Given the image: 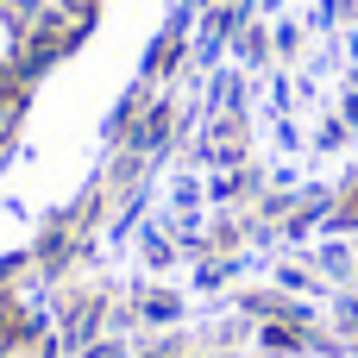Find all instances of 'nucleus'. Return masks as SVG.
<instances>
[{
  "label": "nucleus",
  "mask_w": 358,
  "mask_h": 358,
  "mask_svg": "<svg viewBox=\"0 0 358 358\" xmlns=\"http://www.w3.org/2000/svg\"><path fill=\"white\" fill-rule=\"evenodd\" d=\"M176 315H182L176 296H151V302H145V321H176Z\"/></svg>",
  "instance_id": "nucleus-1"
},
{
  "label": "nucleus",
  "mask_w": 358,
  "mask_h": 358,
  "mask_svg": "<svg viewBox=\"0 0 358 358\" xmlns=\"http://www.w3.org/2000/svg\"><path fill=\"white\" fill-rule=\"evenodd\" d=\"M321 264H327L334 277H346V271H352V252H346V245H327V252H321Z\"/></svg>",
  "instance_id": "nucleus-2"
},
{
  "label": "nucleus",
  "mask_w": 358,
  "mask_h": 358,
  "mask_svg": "<svg viewBox=\"0 0 358 358\" xmlns=\"http://www.w3.org/2000/svg\"><path fill=\"white\" fill-rule=\"evenodd\" d=\"M82 358H126V346H120V340H113V346H88Z\"/></svg>",
  "instance_id": "nucleus-3"
}]
</instances>
